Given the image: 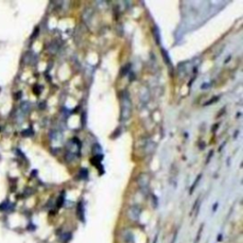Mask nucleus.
<instances>
[{"label":"nucleus","mask_w":243,"mask_h":243,"mask_svg":"<svg viewBox=\"0 0 243 243\" xmlns=\"http://www.w3.org/2000/svg\"><path fill=\"white\" fill-rule=\"evenodd\" d=\"M131 101L129 94L124 91L121 97V120L127 121L131 115Z\"/></svg>","instance_id":"f257e3e1"},{"label":"nucleus","mask_w":243,"mask_h":243,"mask_svg":"<svg viewBox=\"0 0 243 243\" xmlns=\"http://www.w3.org/2000/svg\"><path fill=\"white\" fill-rule=\"evenodd\" d=\"M138 184L144 194H147L148 185H149V178L146 174H142L138 179Z\"/></svg>","instance_id":"f03ea898"},{"label":"nucleus","mask_w":243,"mask_h":243,"mask_svg":"<svg viewBox=\"0 0 243 243\" xmlns=\"http://www.w3.org/2000/svg\"><path fill=\"white\" fill-rule=\"evenodd\" d=\"M141 208L138 205H133L128 209V217L133 221H138L141 216Z\"/></svg>","instance_id":"7ed1b4c3"},{"label":"nucleus","mask_w":243,"mask_h":243,"mask_svg":"<svg viewBox=\"0 0 243 243\" xmlns=\"http://www.w3.org/2000/svg\"><path fill=\"white\" fill-rule=\"evenodd\" d=\"M77 216L79 218V219L84 222L85 221V208H84V205H83V201H80L77 205Z\"/></svg>","instance_id":"20e7f679"},{"label":"nucleus","mask_w":243,"mask_h":243,"mask_svg":"<svg viewBox=\"0 0 243 243\" xmlns=\"http://www.w3.org/2000/svg\"><path fill=\"white\" fill-rule=\"evenodd\" d=\"M123 237L126 241V243H133L134 242V236L132 233L129 230H126L123 233Z\"/></svg>","instance_id":"39448f33"},{"label":"nucleus","mask_w":243,"mask_h":243,"mask_svg":"<svg viewBox=\"0 0 243 243\" xmlns=\"http://www.w3.org/2000/svg\"><path fill=\"white\" fill-rule=\"evenodd\" d=\"M152 33H153V34H154L155 40H156L157 43L160 45V43H161V35H160V30H159V29H158L157 26H155L154 29H152Z\"/></svg>","instance_id":"423d86ee"},{"label":"nucleus","mask_w":243,"mask_h":243,"mask_svg":"<svg viewBox=\"0 0 243 243\" xmlns=\"http://www.w3.org/2000/svg\"><path fill=\"white\" fill-rule=\"evenodd\" d=\"M92 151H93V153L95 155H101L103 149H102V147H101V145L99 144H94L93 147H92Z\"/></svg>","instance_id":"0eeeda50"},{"label":"nucleus","mask_w":243,"mask_h":243,"mask_svg":"<svg viewBox=\"0 0 243 243\" xmlns=\"http://www.w3.org/2000/svg\"><path fill=\"white\" fill-rule=\"evenodd\" d=\"M87 177H88V172H87V170H86V168L81 169L80 172H79V178L82 179H86Z\"/></svg>","instance_id":"6e6552de"},{"label":"nucleus","mask_w":243,"mask_h":243,"mask_svg":"<svg viewBox=\"0 0 243 243\" xmlns=\"http://www.w3.org/2000/svg\"><path fill=\"white\" fill-rule=\"evenodd\" d=\"M161 52H162V56H163V58H164L165 63L168 64V65H171V61H170V58H169L168 54H167V52H166L163 49L161 50Z\"/></svg>","instance_id":"1a4fd4ad"},{"label":"nucleus","mask_w":243,"mask_h":243,"mask_svg":"<svg viewBox=\"0 0 243 243\" xmlns=\"http://www.w3.org/2000/svg\"><path fill=\"white\" fill-rule=\"evenodd\" d=\"M129 71H130V65H126V66H125L123 68H122L121 74L122 75H126Z\"/></svg>","instance_id":"9d476101"},{"label":"nucleus","mask_w":243,"mask_h":243,"mask_svg":"<svg viewBox=\"0 0 243 243\" xmlns=\"http://www.w3.org/2000/svg\"><path fill=\"white\" fill-rule=\"evenodd\" d=\"M201 175H200V176H199V178H197V179H196V180L194 181V184L192 185V187H191V189H190V194H192V193H193L194 189L196 188V185H197V182H199V180H200V179H201Z\"/></svg>","instance_id":"9b49d317"},{"label":"nucleus","mask_w":243,"mask_h":243,"mask_svg":"<svg viewBox=\"0 0 243 243\" xmlns=\"http://www.w3.org/2000/svg\"><path fill=\"white\" fill-rule=\"evenodd\" d=\"M63 202H64V197H63V196H60V197H59V200H58V202H57L58 207L62 206V205H63Z\"/></svg>","instance_id":"f8f14e48"},{"label":"nucleus","mask_w":243,"mask_h":243,"mask_svg":"<svg viewBox=\"0 0 243 243\" xmlns=\"http://www.w3.org/2000/svg\"><path fill=\"white\" fill-rule=\"evenodd\" d=\"M152 200L154 201V207L157 208V206H158V197H157L156 196H153V197H152Z\"/></svg>","instance_id":"ddd939ff"},{"label":"nucleus","mask_w":243,"mask_h":243,"mask_svg":"<svg viewBox=\"0 0 243 243\" xmlns=\"http://www.w3.org/2000/svg\"><path fill=\"white\" fill-rule=\"evenodd\" d=\"M201 232H202V225H201V229H200V232H199V236H197V239L199 240L200 239V237H201Z\"/></svg>","instance_id":"4468645a"},{"label":"nucleus","mask_w":243,"mask_h":243,"mask_svg":"<svg viewBox=\"0 0 243 243\" xmlns=\"http://www.w3.org/2000/svg\"><path fill=\"white\" fill-rule=\"evenodd\" d=\"M176 238H177V236L175 235V236H174V237H173V239H172V241H171V243H175V241H176Z\"/></svg>","instance_id":"2eb2a0df"},{"label":"nucleus","mask_w":243,"mask_h":243,"mask_svg":"<svg viewBox=\"0 0 243 243\" xmlns=\"http://www.w3.org/2000/svg\"><path fill=\"white\" fill-rule=\"evenodd\" d=\"M219 238H218V240H220V239H221V237H222V236H221V235H219Z\"/></svg>","instance_id":"dca6fc26"}]
</instances>
